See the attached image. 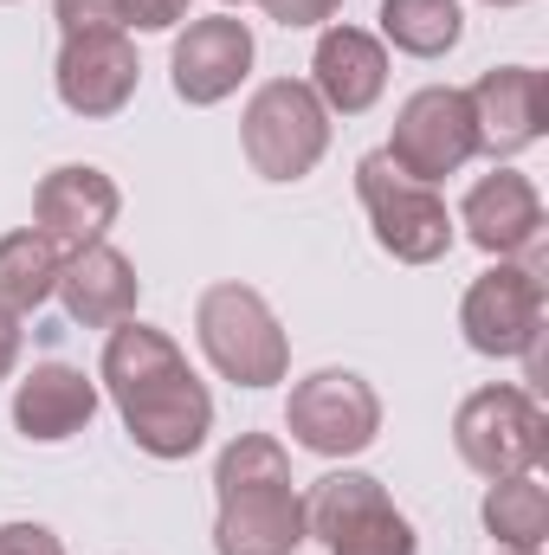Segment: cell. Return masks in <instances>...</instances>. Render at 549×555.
<instances>
[{
    "mask_svg": "<svg viewBox=\"0 0 549 555\" xmlns=\"http://www.w3.org/2000/svg\"><path fill=\"white\" fill-rule=\"evenodd\" d=\"M65 33H117L124 26V0H52Z\"/></svg>",
    "mask_w": 549,
    "mask_h": 555,
    "instance_id": "cell-22",
    "label": "cell"
},
{
    "mask_svg": "<svg viewBox=\"0 0 549 555\" xmlns=\"http://www.w3.org/2000/svg\"><path fill=\"white\" fill-rule=\"evenodd\" d=\"M310 91L330 117H362L388 91V46L362 26H323L310 52Z\"/></svg>",
    "mask_w": 549,
    "mask_h": 555,
    "instance_id": "cell-15",
    "label": "cell"
},
{
    "mask_svg": "<svg viewBox=\"0 0 549 555\" xmlns=\"http://www.w3.org/2000/svg\"><path fill=\"white\" fill-rule=\"evenodd\" d=\"M408 181H446L478 155V124H472V98L459 85H420L408 104L395 111V137L382 149Z\"/></svg>",
    "mask_w": 549,
    "mask_h": 555,
    "instance_id": "cell-9",
    "label": "cell"
},
{
    "mask_svg": "<svg viewBox=\"0 0 549 555\" xmlns=\"http://www.w3.org/2000/svg\"><path fill=\"white\" fill-rule=\"evenodd\" d=\"M452 446H459V459H465L485 485H491V478H518V472H537V465H544L549 420L524 388L491 382V388H478V395L459 401V414H452Z\"/></svg>",
    "mask_w": 549,
    "mask_h": 555,
    "instance_id": "cell-7",
    "label": "cell"
},
{
    "mask_svg": "<svg viewBox=\"0 0 549 555\" xmlns=\"http://www.w3.org/2000/svg\"><path fill=\"white\" fill-rule=\"evenodd\" d=\"M336 7H343V0H266V13H272L284 33H297V26H330Z\"/></svg>",
    "mask_w": 549,
    "mask_h": 555,
    "instance_id": "cell-24",
    "label": "cell"
},
{
    "mask_svg": "<svg viewBox=\"0 0 549 555\" xmlns=\"http://www.w3.org/2000/svg\"><path fill=\"white\" fill-rule=\"evenodd\" d=\"M459 330L478 356L511 362V356H537L544 336V272L498 259L491 272H478L459 297Z\"/></svg>",
    "mask_w": 549,
    "mask_h": 555,
    "instance_id": "cell-10",
    "label": "cell"
},
{
    "mask_svg": "<svg viewBox=\"0 0 549 555\" xmlns=\"http://www.w3.org/2000/svg\"><path fill=\"white\" fill-rule=\"evenodd\" d=\"M304 530L330 555H413L420 537L369 472H323L304 498Z\"/></svg>",
    "mask_w": 549,
    "mask_h": 555,
    "instance_id": "cell-4",
    "label": "cell"
},
{
    "mask_svg": "<svg viewBox=\"0 0 549 555\" xmlns=\"http://www.w3.org/2000/svg\"><path fill=\"white\" fill-rule=\"evenodd\" d=\"M117 214H124V188H117L98 162H65V168H52V175L39 181V194H33V220H39V233H46L59 253L98 246V240L117 227Z\"/></svg>",
    "mask_w": 549,
    "mask_h": 555,
    "instance_id": "cell-13",
    "label": "cell"
},
{
    "mask_svg": "<svg viewBox=\"0 0 549 555\" xmlns=\"http://www.w3.org/2000/svg\"><path fill=\"white\" fill-rule=\"evenodd\" d=\"M465 98H472V124H478L485 155H518L549 124V85L537 65H491Z\"/></svg>",
    "mask_w": 549,
    "mask_h": 555,
    "instance_id": "cell-16",
    "label": "cell"
},
{
    "mask_svg": "<svg viewBox=\"0 0 549 555\" xmlns=\"http://www.w3.org/2000/svg\"><path fill=\"white\" fill-rule=\"evenodd\" d=\"M284 433L317 459H356L382 433V395L356 369H317V375H304L291 388Z\"/></svg>",
    "mask_w": 549,
    "mask_h": 555,
    "instance_id": "cell-8",
    "label": "cell"
},
{
    "mask_svg": "<svg viewBox=\"0 0 549 555\" xmlns=\"http://www.w3.org/2000/svg\"><path fill=\"white\" fill-rule=\"evenodd\" d=\"M240 149L253 162V175L266 181H304L323 149H330V111L317 104V91L304 78H272L246 98L240 117Z\"/></svg>",
    "mask_w": 549,
    "mask_h": 555,
    "instance_id": "cell-5",
    "label": "cell"
},
{
    "mask_svg": "<svg viewBox=\"0 0 549 555\" xmlns=\"http://www.w3.org/2000/svg\"><path fill=\"white\" fill-rule=\"evenodd\" d=\"M498 555H518V550H498Z\"/></svg>",
    "mask_w": 549,
    "mask_h": 555,
    "instance_id": "cell-29",
    "label": "cell"
},
{
    "mask_svg": "<svg viewBox=\"0 0 549 555\" xmlns=\"http://www.w3.org/2000/svg\"><path fill=\"white\" fill-rule=\"evenodd\" d=\"M52 297H65V317L78 330H117V323L137 317L142 278L111 240H98L85 253H65V272H59V291Z\"/></svg>",
    "mask_w": 549,
    "mask_h": 555,
    "instance_id": "cell-17",
    "label": "cell"
},
{
    "mask_svg": "<svg viewBox=\"0 0 549 555\" xmlns=\"http://www.w3.org/2000/svg\"><path fill=\"white\" fill-rule=\"evenodd\" d=\"M227 7H246V0H227Z\"/></svg>",
    "mask_w": 549,
    "mask_h": 555,
    "instance_id": "cell-28",
    "label": "cell"
},
{
    "mask_svg": "<svg viewBox=\"0 0 549 555\" xmlns=\"http://www.w3.org/2000/svg\"><path fill=\"white\" fill-rule=\"evenodd\" d=\"M214 555H297L310 543L291 459L272 433H240L214 459Z\"/></svg>",
    "mask_w": 549,
    "mask_h": 555,
    "instance_id": "cell-2",
    "label": "cell"
},
{
    "mask_svg": "<svg viewBox=\"0 0 549 555\" xmlns=\"http://www.w3.org/2000/svg\"><path fill=\"white\" fill-rule=\"evenodd\" d=\"M0 555H65L46 524H0Z\"/></svg>",
    "mask_w": 549,
    "mask_h": 555,
    "instance_id": "cell-25",
    "label": "cell"
},
{
    "mask_svg": "<svg viewBox=\"0 0 549 555\" xmlns=\"http://www.w3.org/2000/svg\"><path fill=\"white\" fill-rule=\"evenodd\" d=\"M253 72V26L233 20V13H214V20H194L175 52H168V85L181 104L207 111V104H227Z\"/></svg>",
    "mask_w": 549,
    "mask_h": 555,
    "instance_id": "cell-12",
    "label": "cell"
},
{
    "mask_svg": "<svg viewBox=\"0 0 549 555\" xmlns=\"http://www.w3.org/2000/svg\"><path fill=\"white\" fill-rule=\"evenodd\" d=\"M485 7H524V0H485Z\"/></svg>",
    "mask_w": 549,
    "mask_h": 555,
    "instance_id": "cell-27",
    "label": "cell"
},
{
    "mask_svg": "<svg viewBox=\"0 0 549 555\" xmlns=\"http://www.w3.org/2000/svg\"><path fill=\"white\" fill-rule=\"evenodd\" d=\"M188 20V0H124V26L137 33H168Z\"/></svg>",
    "mask_w": 549,
    "mask_h": 555,
    "instance_id": "cell-23",
    "label": "cell"
},
{
    "mask_svg": "<svg viewBox=\"0 0 549 555\" xmlns=\"http://www.w3.org/2000/svg\"><path fill=\"white\" fill-rule=\"evenodd\" d=\"M452 227H465V240L478 253H491V259H524V253L544 246V194H537L531 175L491 168L485 181H472Z\"/></svg>",
    "mask_w": 549,
    "mask_h": 555,
    "instance_id": "cell-14",
    "label": "cell"
},
{
    "mask_svg": "<svg viewBox=\"0 0 549 555\" xmlns=\"http://www.w3.org/2000/svg\"><path fill=\"white\" fill-rule=\"evenodd\" d=\"M98 382L104 395L117 401L124 433L137 439V452L175 465L188 452L207 446L214 433V395L201 388V375L188 369L181 343L155 323H117L104 336V362H98Z\"/></svg>",
    "mask_w": 549,
    "mask_h": 555,
    "instance_id": "cell-1",
    "label": "cell"
},
{
    "mask_svg": "<svg viewBox=\"0 0 549 555\" xmlns=\"http://www.w3.org/2000/svg\"><path fill=\"white\" fill-rule=\"evenodd\" d=\"M20 349H26V330H20V317H13V310H0V382L20 369Z\"/></svg>",
    "mask_w": 549,
    "mask_h": 555,
    "instance_id": "cell-26",
    "label": "cell"
},
{
    "mask_svg": "<svg viewBox=\"0 0 549 555\" xmlns=\"http://www.w3.org/2000/svg\"><path fill=\"white\" fill-rule=\"evenodd\" d=\"M142 78V59L130 46V33H65L59 46V65H52V85H59V104L85 124H104L117 111H130Z\"/></svg>",
    "mask_w": 549,
    "mask_h": 555,
    "instance_id": "cell-11",
    "label": "cell"
},
{
    "mask_svg": "<svg viewBox=\"0 0 549 555\" xmlns=\"http://www.w3.org/2000/svg\"><path fill=\"white\" fill-rule=\"evenodd\" d=\"M98 414V382L72 362H39L20 388H13V426L33 446H59L72 433H85Z\"/></svg>",
    "mask_w": 549,
    "mask_h": 555,
    "instance_id": "cell-18",
    "label": "cell"
},
{
    "mask_svg": "<svg viewBox=\"0 0 549 555\" xmlns=\"http://www.w3.org/2000/svg\"><path fill=\"white\" fill-rule=\"evenodd\" d=\"M59 272H65V253L39 233V227H20L0 240V310L26 317L39 310L52 291H59Z\"/></svg>",
    "mask_w": 549,
    "mask_h": 555,
    "instance_id": "cell-20",
    "label": "cell"
},
{
    "mask_svg": "<svg viewBox=\"0 0 549 555\" xmlns=\"http://www.w3.org/2000/svg\"><path fill=\"white\" fill-rule=\"evenodd\" d=\"M382 39L408 59H446L465 39L459 0H382Z\"/></svg>",
    "mask_w": 549,
    "mask_h": 555,
    "instance_id": "cell-21",
    "label": "cell"
},
{
    "mask_svg": "<svg viewBox=\"0 0 549 555\" xmlns=\"http://www.w3.org/2000/svg\"><path fill=\"white\" fill-rule=\"evenodd\" d=\"M194 336H201V356L214 362V375L233 382V388H272V382H284V369H291V343L278 330L272 304L253 284H240V278L201 291Z\"/></svg>",
    "mask_w": 549,
    "mask_h": 555,
    "instance_id": "cell-3",
    "label": "cell"
},
{
    "mask_svg": "<svg viewBox=\"0 0 549 555\" xmlns=\"http://www.w3.org/2000/svg\"><path fill=\"white\" fill-rule=\"evenodd\" d=\"M485 530L498 550H518V555H544L549 543V491L537 472H518V478H491L485 491Z\"/></svg>",
    "mask_w": 549,
    "mask_h": 555,
    "instance_id": "cell-19",
    "label": "cell"
},
{
    "mask_svg": "<svg viewBox=\"0 0 549 555\" xmlns=\"http://www.w3.org/2000/svg\"><path fill=\"white\" fill-rule=\"evenodd\" d=\"M0 7H13V0H0Z\"/></svg>",
    "mask_w": 549,
    "mask_h": 555,
    "instance_id": "cell-30",
    "label": "cell"
},
{
    "mask_svg": "<svg viewBox=\"0 0 549 555\" xmlns=\"http://www.w3.org/2000/svg\"><path fill=\"white\" fill-rule=\"evenodd\" d=\"M356 194L369 207V227H375V246L401 266H439L452 253V214L446 201L426 188V181H408L382 149L356 162Z\"/></svg>",
    "mask_w": 549,
    "mask_h": 555,
    "instance_id": "cell-6",
    "label": "cell"
}]
</instances>
